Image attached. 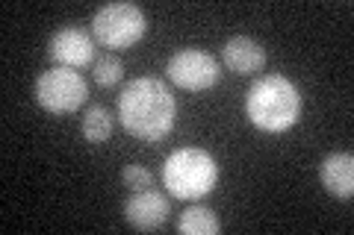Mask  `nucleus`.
I'll return each mask as SVG.
<instances>
[{"label": "nucleus", "instance_id": "f257e3e1", "mask_svg": "<svg viewBox=\"0 0 354 235\" xmlns=\"http://www.w3.org/2000/svg\"><path fill=\"white\" fill-rule=\"evenodd\" d=\"M118 118L133 139L160 144L174 130L177 97L157 76H139L118 94Z\"/></svg>", "mask_w": 354, "mask_h": 235}, {"label": "nucleus", "instance_id": "f03ea898", "mask_svg": "<svg viewBox=\"0 0 354 235\" xmlns=\"http://www.w3.org/2000/svg\"><path fill=\"white\" fill-rule=\"evenodd\" d=\"M245 115L263 132H286L301 118V92L281 74H266L248 88Z\"/></svg>", "mask_w": 354, "mask_h": 235}, {"label": "nucleus", "instance_id": "7ed1b4c3", "mask_svg": "<svg viewBox=\"0 0 354 235\" xmlns=\"http://www.w3.org/2000/svg\"><path fill=\"white\" fill-rule=\"evenodd\" d=\"M162 183L177 200H201L218 183V165L201 147H180L165 159Z\"/></svg>", "mask_w": 354, "mask_h": 235}, {"label": "nucleus", "instance_id": "20e7f679", "mask_svg": "<svg viewBox=\"0 0 354 235\" xmlns=\"http://www.w3.org/2000/svg\"><path fill=\"white\" fill-rule=\"evenodd\" d=\"M148 30L145 12L136 3H106L92 18L95 39L109 50H127L133 48Z\"/></svg>", "mask_w": 354, "mask_h": 235}, {"label": "nucleus", "instance_id": "39448f33", "mask_svg": "<svg viewBox=\"0 0 354 235\" xmlns=\"http://www.w3.org/2000/svg\"><path fill=\"white\" fill-rule=\"evenodd\" d=\"M88 100V85L74 68L53 65L36 80V103L50 115H71Z\"/></svg>", "mask_w": 354, "mask_h": 235}, {"label": "nucleus", "instance_id": "423d86ee", "mask_svg": "<svg viewBox=\"0 0 354 235\" xmlns=\"http://www.w3.org/2000/svg\"><path fill=\"white\" fill-rule=\"evenodd\" d=\"M165 74H169V80L177 88H186V92H207V88H213L218 83L221 68L207 50L186 48V50H177L169 59Z\"/></svg>", "mask_w": 354, "mask_h": 235}, {"label": "nucleus", "instance_id": "0eeeda50", "mask_svg": "<svg viewBox=\"0 0 354 235\" xmlns=\"http://www.w3.org/2000/svg\"><path fill=\"white\" fill-rule=\"evenodd\" d=\"M48 56L59 68H86L95 62V41L80 27H62L48 41Z\"/></svg>", "mask_w": 354, "mask_h": 235}, {"label": "nucleus", "instance_id": "6e6552de", "mask_svg": "<svg viewBox=\"0 0 354 235\" xmlns=\"http://www.w3.org/2000/svg\"><path fill=\"white\" fill-rule=\"evenodd\" d=\"M169 212H171V203L169 197L153 192H136L133 197H127L124 203V221L130 223L133 229L139 232H151V229H160L165 221H169Z\"/></svg>", "mask_w": 354, "mask_h": 235}, {"label": "nucleus", "instance_id": "1a4fd4ad", "mask_svg": "<svg viewBox=\"0 0 354 235\" xmlns=\"http://www.w3.org/2000/svg\"><path fill=\"white\" fill-rule=\"evenodd\" d=\"M319 180L330 197L348 200L354 194V156L351 153H330L319 165Z\"/></svg>", "mask_w": 354, "mask_h": 235}, {"label": "nucleus", "instance_id": "9d476101", "mask_svg": "<svg viewBox=\"0 0 354 235\" xmlns=\"http://www.w3.org/2000/svg\"><path fill=\"white\" fill-rule=\"evenodd\" d=\"M225 65L236 76H254L266 68V50L257 39L234 36L225 44Z\"/></svg>", "mask_w": 354, "mask_h": 235}, {"label": "nucleus", "instance_id": "9b49d317", "mask_svg": "<svg viewBox=\"0 0 354 235\" xmlns=\"http://www.w3.org/2000/svg\"><path fill=\"white\" fill-rule=\"evenodd\" d=\"M180 235H216L221 229V221L209 206H189L177 221Z\"/></svg>", "mask_w": 354, "mask_h": 235}, {"label": "nucleus", "instance_id": "f8f14e48", "mask_svg": "<svg viewBox=\"0 0 354 235\" xmlns=\"http://www.w3.org/2000/svg\"><path fill=\"white\" fill-rule=\"evenodd\" d=\"M83 139L88 144H104L113 136V115H109L106 106H88V112L83 115Z\"/></svg>", "mask_w": 354, "mask_h": 235}, {"label": "nucleus", "instance_id": "ddd939ff", "mask_svg": "<svg viewBox=\"0 0 354 235\" xmlns=\"http://www.w3.org/2000/svg\"><path fill=\"white\" fill-rule=\"evenodd\" d=\"M121 74H124V65H121L118 56H101V59H95V83L101 88L118 85Z\"/></svg>", "mask_w": 354, "mask_h": 235}, {"label": "nucleus", "instance_id": "4468645a", "mask_svg": "<svg viewBox=\"0 0 354 235\" xmlns=\"http://www.w3.org/2000/svg\"><path fill=\"white\" fill-rule=\"evenodd\" d=\"M121 180H124L127 188H133V192H148V188H153V176L148 167L142 165H127L124 174H121Z\"/></svg>", "mask_w": 354, "mask_h": 235}]
</instances>
